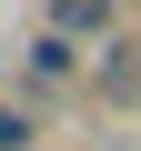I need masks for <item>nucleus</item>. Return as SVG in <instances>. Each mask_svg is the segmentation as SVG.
I'll return each instance as SVG.
<instances>
[{
    "label": "nucleus",
    "mask_w": 141,
    "mask_h": 151,
    "mask_svg": "<svg viewBox=\"0 0 141 151\" xmlns=\"http://www.w3.org/2000/svg\"><path fill=\"white\" fill-rule=\"evenodd\" d=\"M30 70H40V81H70V30H50V40L30 50Z\"/></svg>",
    "instance_id": "1"
},
{
    "label": "nucleus",
    "mask_w": 141,
    "mask_h": 151,
    "mask_svg": "<svg viewBox=\"0 0 141 151\" xmlns=\"http://www.w3.org/2000/svg\"><path fill=\"white\" fill-rule=\"evenodd\" d=\"M111 10H121V0H60V30H81V20H91V30H101V20H111Z\"/></svg>",
    "instance_id": "2"
},
{
    "label": "nucleus",
    "mask_w": 141,
    "mask_h": 151,
    "mask_svg": "<svg viewBox=\"0 0 141 151\" xmlns=\"http://www.w3.org/2000/svg\"><path fill=\"white\" fill-rule=\"evenodd\" d=\"M0 151H30V121L20 111H0Z\"/></svg>",
    "instance_id": "3"
}]
</instances>
